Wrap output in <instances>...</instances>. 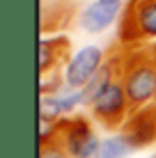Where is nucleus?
<instances>
[{"instance_id":"obj_1","label":"nucleus","mask_w":156,"mask_h":158,"mask_svg":"<svg viewBox=\"0 0 156 158\" xmlns=\"http://www.w3.org/2000/svg\"><path fill=\"white\" fill-rule=\"evenodd\" d=\"M122 80L131 115L156 99V44L122 51Z\"/></svg>"},{"instance_id":"obj_2","label":"nucleus","mask_w":156,"mask_h":158,"mask_svg":"<svg viewBox=\"0 0 156 158\" xmlns=\"http://www.w3.org/2000/svg\"><path fill=\"white\" fill-rule=\"evenodd\" d=\"M92 117L101 124L103 128L115 131L126 124L131 117V108L124 92V80H122V53L110 57V73L106 83L99 87V92L90 101Z\"/></svg>"},{"instance_id":"obj_3","label":"nucleus","mask_w":156,"mask_h":158,"mask_svg":"<svg viewBox=\"0 0 156 158\" xmlns=\"http://www.w3.org/2000/svg\"><path fill=\"white\" fill-rule=\"evenodd\" d=\"M156 39V0H129L120 21V44L133 46Z\"/></svg>"},{"instance_id":"obj_4","label":"nucleus","mask_w":156,"mask_h":158,"mask_svg":"<svg viewBox=\"0 0 156 158\" xmlns=\"http://www.w3.org/2000/svg\"><path fill=\"white\" fill-rule=\"evenodd\" d=\"M55 138L62 142V147L71 158H96L101 149L99 135L94 133L92 124L83 115H76L71 119H60Z\"/></svg>"},{"instance_id":"obj_5","label":"nucleus","mask_w":156,"mask_h":158,"mask_svg":"<svg viewBox=\"0 0 156 158\" xmlns=\"http://www.w3.org/2000/svg\"><path fill=\"white\" fill-rule=\"evenodd\" d=\"M103 51L99 46H85L80 48L71 62L64 69V85L69 89H85L87 83L94 78L103 67Z\"/></svg>"},{"instance_id":"obj_6","label":"nucleus","mask_w":156,"mask_h":158,"mask_svg":"<svg viewBox=\"0 0 156 158\" xmlns=\"http://www.w3.org/2000/svg\"><path fill=\"white\" fill-rule=\"evenodd\" d=\"M122 135L133 151L156 144V103L136 110L122 126Z\"/></svg>"},{"instance_id":"obj_7","label":"nucleus","mask_w":156,"mask_h":158,"mask_svg":"<svg viewBox=\"0 0 156 158\" xmlns=\"http://www.w3.org/2000/svg\"><path fill=\"white\" fill-rule=\"evenodd\" d=\"M71 41L62 35L41 37L39 39V76L44 78L48 73H57L62 64L71 62Z\"/></svg>"},{"instance_id":"obj_8","label":"nucleus","mask_w":156,"mask_h":158,"mask_svg":"<svg viewBox=\"0 0 156 158\" xmlns=\"http://www.w3.org/2000/svg\"><path fill=\"white\" fill-rule=\"evenodd\" d=\"M120 12H122V5H110V2L94 0V2H90L87 7L80 12L78 23H80V28L85 32L99 35V32L108 30L110 25L115 23V19L120 16Z\"/></svg>"},{"instance_id":"obj_9","label":"nucleus","mask_w":156,"mask_h":158,"mask_svg":"<svg viewBox=\"0 0 156 158\" xmlns=\"http://www.w3.org/2000/svg\"><path fill=\"white\" fill-rule=\"evenodd\" d=\"M129 154H133V149L129 147V142L124 140V135L117 133V135H110L101 142V149L96 158H126Z\"/></svg>"},{"instance_id":"obj_10","label":"nucleus","mask_w":156,"mask_h":158,"mask_svg":"<svg viewBox=\"0 0 156 158\" xmlns=\"http://www.w3.org/2000/svg\"><path fill=\"white\" fill-rule=\"evenodd\" d=\"M39 158H71L67 154V149L57 138L48 140V142H39Z\"/></svg>"},{"instance_id":"obj_11","label":"nucleus","mask_w":156,"mask_h":158,"mask_svg":"<svg viewBox=\"0 0 156 158\" xmlns=\"http://www.w3.org/2000/svg\"><path fill=\"white\" fill-rule=\"evenodd\" d=\"M101 2H110V5H122V0H101Z\"/></svg>"},{"instance_id":"obj_12","label":"nucleus","mask_w":156,"mask_h":158,"mask_svg":"<svg viewBox=\"0 0 156 158\" xmlns=\"http://www.w3.org/2000/svg\"><path fill=\"white\" fill-rule=\"evenodd\" d=\"M154 158H156V156H154Z\"/></svg>"}]
</instances>
